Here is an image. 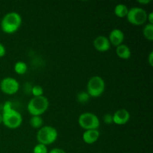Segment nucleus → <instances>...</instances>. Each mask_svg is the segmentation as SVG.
<instances>
[{"label":"nucleus","instance_id":"4be33fe9","mask_svg":"<svg viewBox=\"0 0 153 153\" xmlns=\"http://www.w3.org/2000/svg\"><path fill=\"white\" fill-rule=\"evenodd\" d=\"M13 108V105L12 102L10 101H7L4 102V105H3V112L7 111H10Z\"/></svg>","mask_w":153,"mask_h":153},{"label":"nucleus","instance_id":"cd10ccee","mask_svg":"<svg viewBox=\"0 0 153 153\" xmlns=\"http://www.w3.org/2000/svg\"><path fill=\"white\" fill-rule=\"evenodd\" d=\"M2 123V115L1 114H0V124Z\"/></svg>","mask_w":153,"mask_h":153},{"label":"nucleus","instance_id":"f3484780","mask_svg":"<svg viewBox=\"0 0 153 153\" xmlns=\"http://www.w3.org/2000/svg\"><path fill=\"white\" fill-rule=\"evenodd\" d=\"M143 34L148 40H153V25L149 23L146 24L143 29Z\"/></svg>","mask_w":153,"mask_h":153},{"label":"nucleus","instance_id":"dca6fc26","mask_svg":"<svg viewBox=\"0 0 153 153\" xmlns=\"http://www.w3.org/2000/svg\"><path fill=\"white\" fill-rule=\"evenodd\" d=\"M30 125L34 128H40L43 125V118L40 116H32L30 119Z\"/></svg>","mask_w":153,"mask_h":153},{"label":"nucleus","instance_id":"f03ea898","mask_svg":"<svg viewBox=\"0 0 153 153\" xmlns=\"http://www.w3.org/2000/svg\"><path fill=\"white\" fill-rule=\"evenodd\" d=\"M49 100L44 96L33 97L28 103L27 110L31 116H41L49 108Z\"/></svg>","mask_w":153,"mask_h":153},{"label":"nucleus","instance_id":"b1692460","mask_svg":"<svg viewBox=\"0 0 153 153\" xmlns=\"http://www.w3.org/2000/svg\"><path fill=\"white\" fill-rule=\"evenodd\" d=\"M49 153H67L64 150L60 149V148H54Z\"/></svg>","mask_w":153,"mask_h":153},{"label":"nucleus","instance_id":"1a4fd4ad","mask_svg":"<svg viewBox=\"0 0 153 153\" xmlns=\"http://www.w3.org/2000/svg\"><path fill=\"white\" fill-rule=\"evenodd\" d=\"M129 120L130 114L126 109H120L113 114V123L117 125H125Z\"/></svg>","mask_w":153,"mask_h":153},{"label":"nucleus","instance_id":"9b49d317","mask_svg":"<svg viewBox=\"0 0 153 153\" xmlns=\"http://www.w3.org/2000/svg\"><path fill=\"white\" fill-rule=\"evenodd\" d=\"M124 39H125L124 33L120 29H118V28L113 29L111 31L110 34H109V42H110L111 44L116 46V47L120 46V45L123 44Z\"/></svg>","mask_w":153,"mask_h":153},{"label":"nucleus","instance_id":"f257e3e1","mask_svg":"<svg viewBox=\"0 0 153 153\" xmlns=\"http://www.w3.org/2000/svg\"><path fill=\"white\" fill-rule=\"evenodd\" d=\"M22 24V17L16 12H10L3 16L1 21V28L6 34L16 32Z\"/></svg>","mask_w":153,"mask_h":153},{"label":"nucleus","instance_id":"6e6552de","mask_svg":"<svg viewBox=\"0 0 153 153\" xmlns=\"http://www.w3.org/2000/svg\"><path fill=\"white\" fill-rule=\"evenodd\" d=\"M0 89L4 94L13 95L19 91V84L13 78L6 77L0 82Z\"/></svg>","mask_w":153,"mask_h":153},{"label":"nucleus","instance_id":"5701e85b","mask_svg":"<svg viewBox=\"0 0 153 153\" xmlns=\"http://www.w3.org/2000/svg\"><path fill=\"white\" fill-rule=\"evenodd\" d=\"M5 53H6L5 47H4V45L1 44V43H0V58L4 56V55H5Z\"/></svg>","mask_w":153,"mask_h":153},{"label":"nucleus","instance_id":"423d86ee","mask_svg":"<svg viewBox=\"0 0 153 153\" xmlns=\"http://www.w3.org/2000/svg\"><path fill=\"white\" fill-rule=\"evenodd\" d=\"M79 124L82 128L86 130L98 129L100 122L98 117L91 112L82 114L79 117Z\"/></svg>","mask_w":153,"mask_h":153},{"label":"nucleus","instance_id":"39448f33","mask_svg":"<svg viewBox=\"0 0 153 153\" xmlns=\"http://www.w3.org/2000/svg\"><path fill=\"white\" fill-rule=\"evenodd\" d=\"M2 123L7 128L15 129L19 128L22 122V115L17 111L12 108L7 111L2 112Z\"/></svg>","mask_w":153,"mask_h":153},{"label":"nucleus","instance_id":"412c9836","mask_svg":"<svg viewBox=\"0 0 153 153\" xmlns=\"http://www.w3.org/2000/svg\"><path fill=\"white\" fill-rule=\"evenodd\" d=\"M103 121L106 124H111L113 123V115L110 114H106L103 117Z\"/></svg>","mask_w":153,"mask_h":153},{"label":"nucleus","instance_id":"20e7f679","mask_svg":"<svg viewBox=\"0 0 153 153\" xmlns=\"http://www.w3.org/2000/svg\"><path fill=\"white\" fill-rule=\"evenodd\" d=\"M105 88V81L102 77L95 76L89 79L87 85V93L91 97H99L104 93Z\"/></svg>","mask_w":153,"mask_h":153},{"label":"nucleus","instance_id":"a878e982","mask_svg":"<svg viewBox=\"0 0 153 153\" xmlns=\"http://www.w3.org/2000/svg\"><path fill=\"white\" fill-rule=\"evenodd\" d=\"M147 20L149 21V24L153 25V13L151 12L149 14H147Z\"/></svg>","mask_w":153,"mask_h":153},{"label":"nucleus","instance_id":"bb28decb","mask_svg":"<svg viewBox=\"0 0 153 153\" xmlns=\"http://www.w3.org/2000/svg\"><path fill=\"white\" fill-rule=\"evenodd\" d=\"M137 2L141 4H147L151 2V0H139V1H137Z\"/></svg>","mask_w":153,"mask_h":153},{"label":"nucleus","instance_id":"7ed1b4c3","mask_svg":"<svg viewBox=\"0 0 153 153\" xmlns=\"http://www.w3.org/2000/svg\"><path fill=\"white\" fill-rule=\"evenodd\" d=\"M58 137L56 128L50 126H43L37 133V140L39 143L47 146L53 143Z\"/></svg>","mask_w":153,"mask_h":153},{"label":"nucleus","instance_id":"6ab92c4d","mask_svg":"<svg viewBox=\"0 0 153 153\" xmlns=\"http://www.w3.org/2000/svg\"><path fill=\"white\" fill-rule=\"evenodd\" d=\"M31 93L34 95V97H41V96H43V89L40 85H35L33 87Z\"/></svg>","mask_w":153,"mask_h":153},{"label":"nucleus","instance_id":"a211bd4d","mask_svg":"<svg viewBox=\"0 0 153 153\" xmlns=\"http://www.w3.org/2000/svg\"><path fill=\"white\" fill-rule=\"evenodd\" d=\"M89 94L87 92H80L77 96V100L80 103H86L90 99Z\"/></svg>","mask_w":153,"mask_h":153},{"label":"nucleus","instance_id":"4468645a","mask_svg":"<svg viewBox=\"0 0 153 153\" xmlns=\"http://www.w3.org/2000/svg\"><path fill=\"white\" fill-rule=\"evenodd\" d=\"M128 7L124 4H118L114 7L115 15L120 18L126 17L127 14H128Z\"/></svg>","mask_w":153,"mask_h":153},{"label":"nucleus","instance_id":"f8f14e48","mask_svg":"<svg viewBox=\"0 0 153 153\" xmlns=\"http://www.w3.org/2000/svg\"><path fill=\"white\" fill-rule=\"evenodd\" d=\"M100 131L98 129H91V130H86L83 133L82 138L85 143L88 144H93L95 142L97 141V140L100 137Z\"/></svg>","mask_w":153,"mask_h":153},{"label":"nucleus","instance_id":"aec40b11","mask_svg":"<svg viewBox=\"0 0 153 153\" xmlns=\"http://www.w3.org/2000/svg\"><path fill=\"white\" fill-rule=\"evenodd\" d=\"M33 153H48L47 147L45 145L38 143L34 147Z\"/></svg>","mask_w":153,"mask_h":153},{"label":"nucleus","instance_id":"9d476101","mask_svg":"<svg viewBox=\"0 0 153 153\" xmlns=\"http://www.w3.org/2000/svg\"><path fill=\"white\" fill-rule=\"evenodd\" d=\"M94 46L99 52H106L110 49L111 43L108 38L103 35H100L96 37L94 40Z\"/></svg>","mask_w":153,"mask_h":153},{"label":"nucleus","instance_id":"0eeeda50","mask_svg":"<svg viewBox=\"0 0 153 153\" xmlns=\"http://www.w3.org/2000/svg\"><path fill=\"white\" fill-rule=\"evenodd\" d=\"M126 19L134 25H142L147 21V13L141 7H131L128 9Z\"/></svg>","mask_w":153,"mask_h":153},{"label":"nucleus","instance_id":"ddd939ff","mask_svg":"<svg viewBox=\"0 0 153 153\" xmlns=\"http://www.w3.org/2000/svg\"><path fill=\"white\" fill-rule=\"evenodd\" d=\"M116 54L120 58L127 60L130 58L131 55V50L129 47L126 44H121L120 46H117L116 48Z\"/></svg>","mask_w":153,"mask_h":153},{"label":"nucleus","instance_id":"393cba45","mask_svg":"<svg viewBox=\"0 0 153 153\" xmlns=\"http://www.w3.org/2000/svg\"><path fill=\"white\" fill-rule=\"evenodd\" d=\"M148 62H149V65H150L151 67H152L153 66V52H151L150 53H149V56H148Z\"/></svg>","mask_w":153,"mask_h":153},{"label":"nucleus","instance_id":"2eb2a0df","mask_svg":"<svg viewBox=\"0 0 153 153\" xmlns=\"http://www.w3.org/2000/svg\"><path fill=\"white\" fill-rule=\"evenodd\" d=\"M13 69H14V71L16 72V73L19 75H23L27 72L28 66L23 61H18L14 64Z\"/></svg>","mask_w":153,"mask_h":153}]
</instances>
